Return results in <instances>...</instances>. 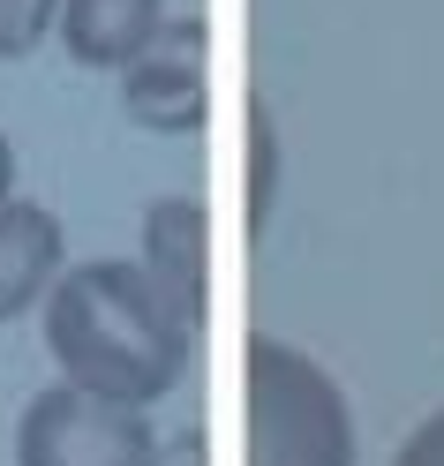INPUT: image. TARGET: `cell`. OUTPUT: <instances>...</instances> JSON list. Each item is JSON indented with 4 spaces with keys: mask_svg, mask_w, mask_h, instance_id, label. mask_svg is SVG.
I'll use <instances>...</instances> for the list:
<instances>
[{
    "mask_svg": "<svg viewBox=\"0 0 444 466\" xmlns=\"http://www.w3.org/2000/svg\"><path fill=\"white\" fill-rule=\"evenodd\" d=\"M46 346L61 361V384L136 406V414H151L189 369V324L151 286V271L121 264V256H98V264H76L53 279Z\"/></svg>",
    "mask_w": 444,
    "mask_h": 466,
    "instance_id": "1",
    "label": "cell"
},
{
    "mask_svg": "<svg viewBox=\"0 0 444 466\" xmlns=\"http://www.w3.org/2000/svg\"><path fill=\"white\" fill-rule=\"evenodd\" d=\"M249 399V466H354V414L332 369L286 339H249L242 354Z\"/></svg>",
    "mask_w": 444,
    "mask_h": 466,
    "instance_id": "2",
    "label": "cell"
},
{
    "mask_svg": "<svg viewBox=\"0 0 444 466\" xmlns=\"http://www.w3.org/2000/svg\"><path fill=\"white\" fill-rule=\"evenodd\" d=\"M15 466H159V429L136 406L53 384L15 421Z\"/></svg>",
    "mask_w": 444,
    "mask_h": 466,
    "instance_id": "3",
    "label": "cell"
},
{
    "mask_svg": "<svg viewBox=\"0 0 444 466\" xmlns=\"http://www.w3.org/2000/svg\"><path fill=\"white\" fill-rule=\"evenodd\" d=\"M121 106L151 136L203 128V23H166V31L121 68Z\"/></svg>",
    "mask_w": 444,
    "mask_h": 466,
    "instance_id": "4",
    "label": "cell"
},
{
    "mask_svg": "<svg viewBox=\"0 0 444 466\" xmlns=\"http://www.w3.org/2000/svg\"><path fill=\"white\" fill-rule=\"evenodd\" d=\"M143 271H151V286L173 301V316L196 331L203 324V211L189 196H159L143 203Z\"/></svg>",
    "mask_w": 444,
    "mask_h": 466,
    "instance_id": "5",
    "label": "cell"
},
{
    "mask_svg": "<svg viewBox=\"0 0 444 466\" xmlns=\"http://www.w3.org/2000/svg\"><path fill=\"white\" fill-rule=\"evenodd\" d=\"M61 256H68V241L46 203H0V324H15L31 301L53 294Z\"/></svg>",
    "mask_w": 444,
    "mask_h": 466,
    "instance_id": "6",
    "label": "cell"
},
{
    "mask_svg": "<svg viewBox=\"0 0 444 466\" xmlns=\"http://www.w3.org/2000/svg\"><path fill=\"white\" fill-rule=\"evenodd\" d=\"M166 31V0H61V46L76 68H129Z\"/></svg>",
    "mask_w": 444,
    "mask_h": 466,
    "instance_id": "7",
    "label": "cell"
},
{
    "mask_svg": "<svg viewBox=\"0 0 444 466\" xmlns=\"http://www.w3.org/2000/svg\"><path fill=\"white\" fill-rule=\"evenodd\" d=\"M46 31H61V0H0V61H23Z\"/></svg>",
    "mask_w": 444,
    "mask_h": 466,
    "instance_id": "8",
    "label": "cell"
},
{
    "mask_svg": "<svg viewBox=\"0 0 444 466\" xmlns=\"http://www.w3.org/2000/svg\"><path fill=\"white\" fill-rule=\"evenodd\" d=\"M392 466H444V406H437V414H429V421L399 444V459H392Z\"/></svg>",
    "mask_w": 444,
    "mask_h": 466,
    "instance_id": "9",
    "label": "cell"
},
{
    "mask_svg": "<svg viewBox=\"0 0 444 466\" xmlns=\"http://www.w3.org/2000/svg\"><path fill=\"white\" fill-rule=\"evenodd\" d=\"M159 466H203V436H196V429L166 436V444H159Z\"/></svg>",
    "mask_w": 444,
    "mask_h": 466,
    "instance_id": "10",
    "label": "cell"
},
{
    "mask_svg": "<svg viewBox=\"0 0 444 466\" xmlns=\"http://www.w3.org/2000/svg\"><path fill=\"white\" fill-rule=\"evenodd\" d=\"M0 203H15V151H8V136H0Z\"/></svg>",
    "mask_w": 444,
    "mask_h": 466,
    "instance_id": "11",
    "label": "cell"
}]
</instances>
